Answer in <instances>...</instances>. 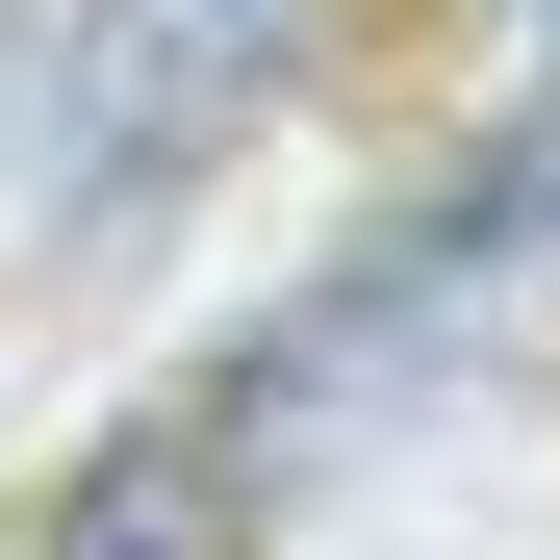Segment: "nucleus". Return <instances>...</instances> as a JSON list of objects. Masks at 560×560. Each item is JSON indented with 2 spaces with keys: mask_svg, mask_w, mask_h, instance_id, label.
Segmentation results:
<instances>
[{
  "mask_svg": "<svg viewBox=\"0 0 560 560\" xmlns=\"http://www.w3.org/2000/svg\"><path fill=\"white\" fill-rule=\"evenodd\" d=\"M280 26H306V0H103V77L51 103V128H77V153H51V205L103 230V205H153V178H205Z\"/></svg>",
  "mask_w": 560,
  "mask_h": 560,
  "instance_id": "nucleus-1",
  "label": "nucleus"
},
{
  "mask_svg": "<svg viewBox=\"0 0 560 560\" xmlns=\"http://www.w3.org/2000/svg\"><path fill=\"white\" fill-rule=\"evenodd\" d=\"M26 560H255V433L230 408H153V433H103L51 485V535Z\"/></svg>",
  "mask_w": 560,
  "mask_h": 560,
  "instance_id": "nucleus-2",
  "label": "nucleus"
},
{
  "mask_svg": "<svg viewBox=\"0 0 560 560\" xmlns=\"http://www.w3.org/2000/svg\"><path fill=\"white\" fill-rule=\"evenodd\" d=\"M535 128H560V103H535Z\"/></svg>",
  "mask_w": 560,
  "mask_h": 560,
  "instance_id": "nucleus-3",
  "label": "nucleus"
}]
</instances>
